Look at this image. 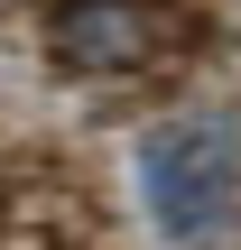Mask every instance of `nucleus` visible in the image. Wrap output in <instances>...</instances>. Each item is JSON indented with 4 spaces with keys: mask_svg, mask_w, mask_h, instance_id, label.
I'll use <instances>...</instances> for the list:
<instances>
[{
    "mask_svg": "<svg viewBox=\"0 0 241 250\" xmlns=\"http://www.w3.org/2000/svg\"><path fill=\"white\" fill-rule=\"evenodd\" d=\"M130 176H139L158 241H232L241 232V121L232 111H176V121L139 130Z\"/></svg>",
    "mask_w": 241,
    "mask_h": 250,
    "instance_id": "obj_1",
    "label": "nucleus"
},
{
    "mask_svg": "<svg viewBox=\"0 0 241 250\" xmlns=\"http://www.w3.org/2000/svg\"><path fill=\"white\" fill-rule=\"evenodd\" d=\"M176 0H46L37 37H46V65L74 74V83H130V74H158L176 56Z\"/></svg>",
    "mask_w": 241,
    "mask_h": 250,
    "instance_id": "obj_2",
    "label": "nucleus"
}]
</instances>
